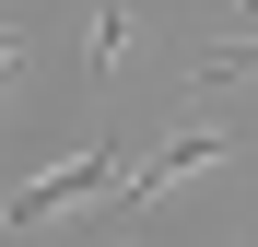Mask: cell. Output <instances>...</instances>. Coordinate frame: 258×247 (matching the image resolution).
<instances>
[{
    "label": "cell",
    "instance_id": "obj_1",
    "mask_svg": "<svg viewBox=\"0 0 258 247\" xmlns=\"http://www.w3.org/2000/svg\"><path fill=\"white\" fill-rule=\"evenodd\" d=\"M106 177H117V153H71V165H47V177H24L12 200H0V212H12V224L35 235V224H59V212H82V200H94Z\"/></svg>",
    "mask_w": 258,
    "mask_h": 247
},
{
    "label": "cell",
    "instance_id": "obj_2",
    "mask_svg": "<svg viewBox=\"0 0 258 247\" xmlns=\"http://www.w3.org/2000/svg\"><path fill=\"white\" fill-rule=\"evenodd\" d=\"M188 165H223V130H176L164 153H141V165H129V200H153L164 177H188Z\"/></svg>",
    "mask_w": 258,
    "mask_h": 247
},
{
    "label": "cell",
    "instance_id": "obj_3",
    "mask_svg": "<svg viewBox=\"0 0 258 247\" xmlns=\"http://www.w3.org/2000/svg\"><path fill=\"white\" fill-rule=\"evenodd\" d=\"M235 12H246V24H258V0H235Z\"/></svg>",
    "mask_w": 258,
    "mask_h": 247
}]
</instances>
